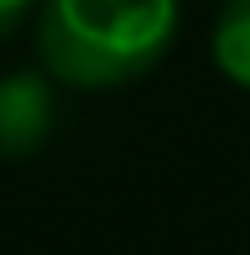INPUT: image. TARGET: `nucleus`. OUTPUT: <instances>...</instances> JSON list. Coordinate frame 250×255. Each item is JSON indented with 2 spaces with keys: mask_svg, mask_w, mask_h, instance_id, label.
<instances>
[{
  "mask_svg": "<svg viewBox=\"0 0 250 255\" xmlns=\"http://www.w3.org/2000/svg\"><path fill=\"white\" fill-rule=\"evenodd\" d=\"M177 21V0H42L37 57L52 84L105 94L146 78L162 63Z\"/></svg>",
  "mask_w": 250,
  "mask_h": 255,
  "instance_id": "obj_1",
  "label": "nucleus"
},
{
  "mask_svg": "<svg viewBox=\"0 0 250 255\" xmlns=\"http://www.w3.org/2000/svg\"><path fill=\"white\" fill-rule=\"evenodd\" d=\"M58 125V94L47 68H16L0 78V156L21 161L52 141Z\"/></svg>",
  "mask_w": 250,
  "mask_h": 255,
  "instance_id": "obj_2",
  "label": "nucleus"
},
{
  "mask_svg": "<svg viewBox=\"0 0 250 255\" xmlns=\"http://www.w3.org/2000/svg\"><path fill=\"white\" fill-rule=\"evenodd\" d=\"M214 68L235 89H250V0H224L214 16Z\"/></svg>",
  "mask_w": 250,
  "mask_h": 255,
  "instance_id": "obj_3",
  "label": "nucleus"
},
{
  "mask_svg": "<svg viewBox=\"0 0 250 255\" xmlns=\"http://www.w3.org/2000/svg\"><path fill=\"white\" fill-rule=\"evenodd\" d=\"M31 5H42V0H0V37H10V31L31 16Z\"/></svg>",
  "mask_w": 250,
  "mask_h": 255,
  "instance_id": "obj_4",
  "label": "nucleus"
}]
</instances>
